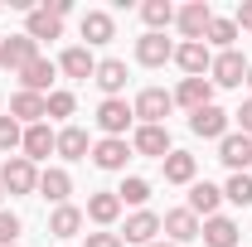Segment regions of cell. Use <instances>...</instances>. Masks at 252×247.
Instances as JSON below:
<instances>
[{
	"label": "cell",
	"instance_id": "1",
	"mask_svg": "<svg viewBox=\"0 0 252 247\" xmlns=\"http://www.w3.org/2000/svg\"><path fill=\"white\" fill-rule=\"evenodd\" d=\"M0 189H5V194H34V189H39L34 160H25V155H5V165H0Z\"/></svg>",
	"mask_w": 252,
	"mask_h": 247
},
{
	"label": "cell",
	"instance_id": "2",
	"mask_svg": "<svg viewBox=\"0 0 252 247\" xmlns=\"http://www.w3.org/2000/svg\"><path fill=\"white\" fill-rule=\"evenodd\" d=\"M248 68H252V63L243 59L238 49H223V54H214L209 83H214V88H243V83H248Z\"/></svg>",
	"mask_w": 252,
	"mask_h": 247
},
{
	"label": "cell",
	"instance_id": "3",
	"mask_svg": "<svg viewBox=\"0 0 252 247\" xmlns=\"http://www.w3.org/2000/svg\"><path fill=\"white\" fill-rule=\"evenodd\" d=\"M34 59H44V54H39V44H34L30 34H10V39H0V68H5V73H25Z\"/></svg>",
	"mask_w": 252,
	"mask_h": 247
},
{
	"label": "cell",
	"instance_id": "4",
	"mask_svg": "<svg viewBox=\"0 0 252 247\" xmlns=\"http://www.w3.org/2000/svg\"><path fill=\"white\" fill-rule=\"evenodd\" d=\"M136 122V112H131V102L126 97H107L102 107H97V131L102 136H117V141H126V126Z\"/></svg>",
	"mask_w": 252,
	"mask_h": 247
},
{
	"label": "cell",
	"instance_id": "5",
	"mask_svg": "<svg viewBox=\"0 0 252 247\" xmlns=\"http://www.w3.org/2000/svg\"><path fill=\"white\" fill-rule=\"evenodd\" d=\"M175 25H180V34H185V44H204V34H209V25H214V10H209L204 0H189L185 10H175Z\"/></svg>",
	"mask_w": 252,
	"mask_h": 247
},
{
	"label": "cell",
	"instance_id": "6",
	"mask_svg": "<svg viewBox=\"0 0 252 247\" xmlns=\"http://www.w3.org/2000/svg\"><path fill=\"white\" fill-rule=\"evenodd\" d=\"M170 107H175V97L165 93V88H146V93H141L136 102H131V112L141 117V126H165Z\"/></svg>",
	"mask_w": 252,
	"mask_h": 247
},
{
	"label": "cell",
	"instance_id": "7",
	"mask_svg": "<svg viewBox=\"0 0 252 247\" xmlns=\"http://www.w3.org/2000/svg\"><path fill=\"white\" fill-rule=\"evenodd\" d=\"M219 160L233 170V175H248V165H252V136H243V131H228L219 141Z\"/></svg>",
	"mask_w": 252,
	"mask_h": 247
},
{
	"label": "cell",
	"instance_id": "8",
	"mask_svg": "<svg viewBox=\"0 0 252 247\" xmlns=\"http://www.w3.org/2000/svg\"><path fill=\"white\" fill-rule=\"evenodd\" d=\"M160 233H170L165 243H175V247H180V243H194V238L204 233V223L189 214V209H170V214L160 218Z\"/></svg>",
	"mask_w": 252,
	"mask_h": 247
},
{
	"label": "cell",
	"instance_id": "9",
	"mask_svg": "<svg viewBox=\"0 0 252 247\" xmlns=\"http://www.w3.org/2000/svg\"><path fill=\"white\" fill-rule=\"evenodd\" d=\"M189 131L204 136V141H223L228 136V112L223 107H199V112H189Z\"/></svg>",
	"mask_w": 252,
	"mask_h": 247
},
{
	"label": "cell",
	"instance_id": "10",
	"mask_svg": "<svg viewBox=\"0 0 252 247\" xmlns=\"http://www.w3.org/2000/svg\"><path fill=\"white\" fill-rule=\"evenodd\" d=\"M10 117H15L20 126H39L44 117H49V97H39V93H25V88H20V93L10 97Z\"/></svg>",
	"mask_w": 252,
	"mask_h": 247
},
{
	"label": "cell",
	"instance_id": "11",
	"mask_svg": "<svg viewBox=\"0 0 252 247\" xmlns=\"http://www.w3.org/2000/svg\"><path fill=\"white\" fill-rule=\"evenodd\" d=\"M25 160H44V155H59V131H49V122L25 126V141H20Z\"/></svg>",
	"mask_w": 252,
	"mask_h": 247
},
{
	"label": "cell",
	"instance_id": "12",
	"mask_svg": "<svg viewBox=\"0 0 252 247\" xmlns=\"http://www.w3.org/2000/svg\"><path fill=\"white\" fill-rule=\"evenodd\" d=\"M175 59V44H170V39H165V34H141V39H136V63H146V68H160V63H170Z\"/></svg>",
	"mask_w": 252,
	"mask_h": 247
},
{
	"label": "cell",
	"instance_id": "13",
	"mask_svg": "<svg viewBox=\"0 0 252 247\" xmlns=\"http://www.w3.org/2000/svg\"><path fill=\"white\" fill-rule=\"evenodd\" d=\"M175 63L185 68V78H209L214 54H209V44H175Z\"/></svg>",
	"mask_w": 252,
	"mask_h": 247
},
{
	"label": "cell",
	"instance_id": "14",
	"mask_svg": "<svg viewBox=\"0 0 252 247\" xmlns=\"http://www.w3.org/2000/svg\"><path fill=\"white\" fill-rule=\"evenodd\" d=\"M175 102L189 107V112H199V107H214V83L209 78H180V88H175Z\"/></svg>",
	"mask_w": 252,
	"mask_h": 247
},
{
	"label": "cell",
	"instance_id": "15",
	"mask_svg": "<svg viewBox=\"0 0 252 247\" xmlns=\"http://www.w3.org/2000/svg\"><path fill=\"white\" fill-rule=\"evenodd\" d=\"M156 238H160V214H151V209H141V214H131V218H126V233H122V243L151 247Z\"/></svg>",
	"mask_w": 252,
	"mask_h": 247
},
{
	"label": "cell",
	"instance_id": "16",
	"mask_svg": "<svg viewBox=\"0 0 252 247\" xmlns=\"http://www.w3.org/2000/svg\"><path fill=\"white\" fill-rule=\"evenodd\" d=\"M131 151H136V155H156V160H165V155H170V131H165V126H136Z\"/></svg>",
	"mask_w": 252,
	"mask_h": 247
},
{
	"label": "cell",
	"instance_id": "17",
	"mask_svg": "<svg viewBox=\"0 0 252 247\" xmlns=\"http://www.w3.org/2000/svg\"><path fill=\"white\" fill-rule=\"evenodd\" d=\"M126 160H131V146L117 141V136H102L93 146V165L97 170H126Z\"/></svg>",
	"mask_w": 252,
	"mask_h": 247
},
{
	"label": "cell",
	"instance_id": "18",
	"mask_svg": "<svg viewBox=\"0 0 252 247\" xmlns=\"http://www.w3.org/2000/svg\"><path fill=\"white\" fill-rule=\"evenodd\" d=\"M54 78H59V63H49V59H34L30 68L20 73V88H25V93H39V97H49Z\"/></svg>",
	"mask_w": 252,
	"mask_h": 247
},
{
	"label": "cell",
	"instance_id": "19",
	"mask_svg": "<svg viewBox=\"0 0 252 247\" xmlns=\"http://www.w3.org/2000/svg\"><path fill=\"white\" fill-rule=\"evenodd\" d=\"M219 204H223V189L209 185V180H199V185L189 189V204H185V209L194 218H214V214H219Z\"/></svg>",
	"mask_w": 252,
	"mask_h": 247
},
{
	"label": "cell",
	"instance_id": "20",
	"mask_svg": "<svg viewBox=\"0 0 252 247\" xmlns=\"http://www.w3.org/2000/svg\"><path fill=\"white\" fill-rule=\"evenodd\" d=\"M59 73H68V78H93V73H97L93 49H83V44L63 49V54H59Z\"/></svg>",
	"mask_w": 252,
	"mask_h": 247
},
{
	"label": "cell",
	"instance_id": "21",
	"mask_svg": "<svg viewBox=\"0 0 252 247\" xmlns=\"http://www.w3.org/2000/svg\"><path fill=\"white\" fill-rule=\"evenodd\" d=\"M199 238H204L209 247H238L243 233H238V223H233V218L214 214V218H204V233H199Z\"/></svg>",
	"mask_w": 252,
	"mask_h": 247
},
{
	"label": "cell",
	"instance_id": "22",
	"mask_svg": "<svg viewBox=\"0 0 252 247\" xmlns=\"http://www.w3.org/2000/svg\"><path fill=\"white\" fill-rule=\"evenodd\" d=\"M25 34H30L34 44H44V39H63V20H54L44 5H34L30 20H25Z\"/></svg>",
	"mask_w": 252,
	"mask_h": 247
},
{
	"label": "cell",
	"instance_id": "23",
	"mask_svg": "<svg viewBox=\"0 0 252 247\" xmlns=\"http://www.w3.org/2000/svg\"><path fill=\"white\" fill-rule=\"evenodd\" d=\"M88 218L102 223V228L117 223V218H122V199H117V189H97L93 199H88Z\"/></svg>",
	"mask_w": 252,
	"mask_h": 247
},
{
	"label": "cell",
	"instance_id": "24",
	"mask_svg": "<svg viewBox=\"0 0 252 247\" xmlns=\"http://www.w3.org/2000/svg\"><path fill=\"white\" fill-rule=\"evenodd\" d=\"M39 194L44 199H54V209L59 204H68V194H73V180H68V170H39Z\"/></svg>",
	"mask_w": 252,
	"mask_h": 247
},
{
	"label": "cell",
	"instance_id": "25",
	"mask_svg": "<svg viewBox=\"0 0 252 247\" xmlns=\"http://www.w3.org/2000/svg\"><path fill=\"white\" fill-rule=\"evenodd\" d=\"M59 155H63V160H88V155H93L88 131H83V126H63V131H59Z\"/></svg>",
	"mask_w": 252,
	"mask_h": 247
},
{
	"label": "cell",
	"instance_id": "26",
	"mask_svg": "<svg viewBox=\"0 0 252 247\" xmlns=\"http://www.w3.org/2000/svg\"><path fill=\"white\" fill-rule=\"evenodd\" d=\"M93 78H97V88H102L107 97H122V88H126V63L122 59H102Z\"/></svg>",
	"mask_w": 252,
	"mask_h": 247
},
{
	"label": "cell",
	"instance_id": "27",
	"mask_svg": "<svg viewBox=\"0 0 252 247\" xmlns=\"http://www.w3.org/2000/svg\"><path fill=\"white\" fill-rule=\"evenodd\" d=\"M83 209H73V204H59V209H54V214H49V233H54V238H73V233H78V228H83Z\"/></svg>",
	"mask_w": 252,
	"mask_h": 247
},
{
	"label": "cell",
	"instance_id": "28",
	"mask_svg": "<svg viewBox=\"0 0 252 247\" xmlns=\"http://www.w3.org/2000/svg\"><path fill=\"white\" fill-rule=\"evenodd\" d=\"M194 175H199L194 155H185V151H170V155H165V180H170V185H194Z\"/></svg>",
	"mask_w": 252,
	"mask_h": 247
},
{
	"label": "cell",
	"instance_id": "29",
	"mask_svg": "<svg viewBox=\"0 0 252 247\" xmlns=\"http://www.w3.org/2000/svg\"><path fill=\"white\" fill-rule=\"evenodd\" d=\"M112 34H117V25H112L107 10H88V15H83V39H88V44H107Z\"/></svg>",
	"mask_w": 252,
	"mask_h": 247
},
{
	"label": "cell",
	"instance_id": "30",
	"mask_svg": "<svg viewBox=\"0 0 252 247\" xmlns=\"http://www.w3.org/2000/svg\"><path fill=\"white\" fill-rule=\"evenodd\" d=\"M141 20L151 25V34H160L165 25H175V5H170V0H146V5H141Z\"/></svg>",
	"mask_w": 252,
	"mask_h": 247
},
{
	"label": "cell",
	"instance_id": "31",
	"mask_svg": "<svg viewBox=\"0 0 252 247\" xmlns=\"http://www.w3.org/2000/svg\"><path fill=\"white\" fill-rule=\"evenodd\" d=\"M117 199H122V209H126V204H136V209H141V204L151 199V180H141V175H131V180H122V189H117Z\"/></svg>",
	"mask_w": 252,
	"mask_h": 247
},
{
	"label": "cell",
	"instance_id": "32",
	"mask_svg": "<svg viewBox=\"0 0 252 247\" xmlns=\"http://www.w3.org/2000/svg\"><path fill=\"white\" fill-rule=\"evenodd\" d=\"M223 199L238 204V209H248V204H252V175H233V180L223 185Z\"/></svg>",
	"mask_w": 252,
	"mask_h": 247
},
{
	"label": "cell",
	"instance_id": "33",
	"mask_svg": "<svg viewBox=\"0 0 252 247\" xmlns=\"http://www.w3.org/2000/svg\"><path fill=\"white\" fill-rule=\"evenodd\" d=\"M233 39H238V25L214 15V25H209V34H204V44H219V54H223V49H233Z\"/></svg>",
	"mask_w": 252,
	"mask_h": 247
},
{
	"label": "cell",
	"instance_id": "34",
	"mask_svg": "<svg viewBox=\"0 0 252 247\" xmlns=\"http://www.w3.org/2000/svg\"><path fill=\"white\" fill-rule=\"evenodd\" d=\"M25 141V126L15 122V117H0V151H15Z\"/></svg>",
	"mask_w": 252,
	"mask_h": 247
},
{
	"label": "cell",
	"instance_id": "35",
	"mask_svg": "<svg viewBox=\"0 0 252 247\" xmlns=\"http://www.w3.org/2000/svg\"><path fill=\"white\" fill-rule=\"evenodd\" d=\"M15 238H20V214L0 209V247H15Z\"/></svg>",
	"mask_w": 252,
	"mask_h": 247
},
{
	"label": "cell",
	"instance_id": "36",
	"mask_svg": "<svg viewBox=\"0 0 252 247\" xmlns=\"http://www.w3.org/2000/svg\"><path fill=\"white\" fill-rule=\"evenodd\" d=\"M73 107H78V102H73V93H49V117H73Z\"/></svg>",
	"mask_w": 252,
	"mask_h": 247
},
{
	"label": "cell",
	"instance_id": "37",
	"mask_svg": "<svg viewBox=\"0 0 252 247\" xmlns=\"http://www.w3.org/2000/svg\"><path fill=\"white\" fill-rule=\"evenodd\" d=\"M88 247H126L122 233H88Z\"/></svg>",
	"mask_w": 252,
	"mask_h": 247
},
{
	"label": "cell",
	"instance_id": "38",
	"mask_svg": "<svg viewBox=\"0 0 252 247\" xmlns=\"http://www.w3.org/2000/svg\"><path fill=\"white\" fill-rule=\"evenodd\" d=\"M233 117H238V126H243V136H252V97L238 107V112H233Z\"/></svg>",
	"mask_w": 252,
	"mask_h": 247
},
{
	"label": "cell",
	"instance_id": "39",
	"mask_svg": "<svg viewBox=\"0 0 252 247\" xmlns=\"http://www.w3.org/2000/svg\"><path fill=\"white\" fill-rule=\"evenodd\" d=\"M233 25H238V30H252V0H243V5H238V15H233Z\"/></svg>",
	"mask_w": 252,
	"mask_h": 247
},
{
	"label": "cell",
	"instance_id": "40",
	"mask_svg": "<svg viewBox=\"0 0 252 247\" xmlns=\"http://www.w3.org/2000/svg\"><path fill=\"white\" fill-rule=\"evenodd\" d=\"M151 247H175V243H165V238H156V243H151Z\"/></svg>",
	"mask_w": 252,
	"mask_h": 247
},
{
	"label": "cell",
	"instance_id": "41",
	"mask_svg": "<svg viewBox=\"0 0 252 247\" xmlns=\"http://www.w3.org/2000/svg\"><path fill=\"white\" fill-rule=\"evenodd\" d=\"M248 88H252V68H248Z\"/></svg>",
	"mask_w": 252,
	"mask_h": 247
},
{
	"label": "cell",
	"instance_id": "42",
	"mask_svg": "<svg viewBox=\"0 0 252 247\" xmlns=\"http://www.w3.org/2000/svg\"><path fill=\"white\" fill-rule=\"evenodd\" d=\"M0 199H5V189H0Z\"/></svg>",
	"mask_w": 252,
	"mask_h": 247
}]
</instances>
